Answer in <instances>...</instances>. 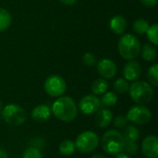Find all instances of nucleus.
Wrapping results in <instances>:
<instances>
[{"label": "nucleus", "instance_id": "nucleus-19", "mask_svg": "<svg viewBox=\"0 0 158 158\" xmlns=\"http://www.w3.org/2000/svg\"><path fill=\"white\" fill-rule=\"evenodd\" d=\"M59 153L65 156H69L73 155L76 151V145L75 143L71 140H65L60 143L59 144Z\"/></svg>", "mask_w": 158, "mask_h": 158}, {"label": "nucleus", "instance_id": "nucleus-10", "mask_svg": "<svg viewBox=\"0 0 158 158\" xmlns=\"http://www.w3.org/2000/svg\"><path fill=\"white\" fill-rule=\"evenodd\" d=\"M142 152L146 158H158V138L156 135H148L143 139Z\"/></svg>", "mask_w": 158, "mask_h": 158}, {"label": "nucleus", "instance_id": "nucleus-27", "mask_svg": "<svg viewBox=\"0 0 158 158\" xmlns=\"http://www.w3.org/2000/svg\"><path fill=\"white\" fill-rule=\"evenodd\" d=\"M22 158H43V154L38 148L31 146L23 152Z\"/></svg>", "mask_w": 158, "mask_h": 158}, {"label": "nucleus", "instance_id": "nucleus-34", "mask_svg": "<svg viewBox=\"0 0 158 158\" xmlns=\"http://www.w3.org/2000/svg\"><path fill=\"white\" fill-rule=\"evenodd\" d=\"M91 158H107L106 156H103V155H94Z\"/></svg>", "mask_w": 158, "mask_h": 158}, {"label": "nucleus", "instance_id": "nucleus-28", "mask_svg": "<svg viewBox=\"0 0 158 158\" xmlns=\"http://www.w3.org/2000/svg\"><path fill=\"white\" fill-rule=\"evenodd\" d=\"M82 63L87 67H94L97 63L96 56L93 53L87 52L82 56Z\"/></svg>", "mask_w": 158, "mask_h": 158}, {"label": "nucleus", "instance_id": "nucleus-32", "mask_svg": "<svg viewBox=\"0 0 158 158\" xmlns=\"http://www.w3.org/2000/svg\"><path fill=\"white\" fill-rule=\"evenodd\" d=\"M0 158H8L7 153L4 149H1V148H0Z\"/></svg>", "mask_w": 158, "mask_h": 158}, {"label": "nucleus", "instance_id": "nucleus-20", "mask_svg": "<svg viewBox=\"0 0 158 158\" xmlns=\"http://www.w3.org/2000/svg\"><path fill=\"white\" fill-rule=\"evenodd\" d=\"M12 22V18L10 13L5 9L0 7V31H6Z\"/></svg>", "mask_w": 158, "mask_h": 158}, {"label": "nucleus", "instance_id": "nucleus-31", "mask_svg": "<svg viewBox=\"0 0 158 158\" xmlns=\"http://www.w3.org/2000/svg\"><path fill=\"white\" fill-rule=\"evenodd\" d=\"M62 4L64 5H67V6H71V5H74L75 3L78 2V0H59Z\"/></svg>", "mask_w": 158, "mask_h": 158}, {"label": "nucleus", "instance_id": "nucleus-33", "mask_svg": "<svg viewBox=\"0 0 158 158\" xmlns=\"http://www.w3.org/2000/svg\"><path fill=\"white\" fill-rule=\"evenodd\" d=\"M116 158H131L130 157V156L128 155V154H126V153H119V154H118L117 155V157Z\"/></svg>", "mask_w": 158, "mask_h": 158}, {"label": "nucleus", "instance_id": "nucleus-2", "mask_svg": "<svg viewBox=\"0 0 158 158\" xmlns=\"http://www.w3.org/2000/svg\"><path fill=\"white\" fill-rule=\"evenodd\" d=\"M119 55L127 60L135 59L141 51V44L136 36L133 34H125L118 40V44Z\"/></svg>", "mask_w": 158, "mask_h": 158}, {"label": "nucleus", "instance_id": "nucleus-8", "mask_svg": "<svg viewBox=\"0 0 158 158\" xmlns=\"http://www.w3.org/2000/svg\"><path fill=\"white\" fill-rule=\"evenodd\" d=\"M127 119L133 124L143 125L147 124L152 118V112L150 109L143 105L134 106L131 107L126 116Z\"/></svg>", "mask_w": 158, "mask_h": 158}, {"label": "nucleus", "instance_id": "nucleus-24", "mask_svg": "<svg viewBox=\"0 0 158 158\" xmlns=\"http://www.w3.org/2000/svg\"><path fill=\"white\" fill-rule=\"evenodd\" d=\"M147 77L149 80V82L154 85L155 87L158 86V65L157 64H154L153 66H151L148 69V73H147Z\"/></svg>", "mask_w": 158, "mask_h": 158}, {"label": "nucleus", "instance_id": "nucleus-21", "mask_svg": "<svg viewBox=\"0 0 158 158\" xmlns=\"http://www.w3.org/2000/svg\"><path fill=\"white\" fill-rule=\"evenodd\" d=\"M101 102V106H106V107H109V106H113L118 103V96L115 93L113 92H106L102 98L100 99Z\"/></svg>", "mask_w": 158, "mask_h": 158}, {"label": "nucleus", "instance_id": "nucleus-7", "mask_svg": "<svg viewBox=\"0 0 158 158\" xmlns=\"http://www.w3.org/2000/svg\"><path fill=\"white\" fill-rule=\"evenodd\" d=\"M44 88L49 96L60 97L67 90V83L61 76L51 75L45 80Z\"/></svg>", "mask_w": 158, "mask_h": 158}, {"label": "nucleus", "instance_id": "nucleus-25", "mask_svg": "<svg viewBox=\"0 0 158 158\" xmlns=\"http://www.w3.org/2000/svg\"><path fill=\"white\" fill-rule=\"evenodd\" d=\"M147 38L148 40L152 43L154 45L158 44V25L157 23L153 24L152 26L149 27V29L146 31Z\"/></svg>", "mask_w": 158, "mask_h": 158}, {"label": "nucleus", "instance_id": "nucleus-30", "mask_svg": "<svg viewBox=\"0 0 158 158\" xmlns=\"http://www.w3.org/2000/svg\"><path fill=\"white\" fill-rule=\"evenodd\" d=\"M158 0H141L142 4L146 7H154L156 6Z\"/></svg>", "mask_w": 158, "mask_h": 158}, {"label": "nucleus", "instance_id": "nucleus-14", "mask_svg": "<svg viewBox=\"0 0 158 158\" xmlns=\"http://www.w3.org/2000/svg\"><path fill=\"white\" fill-rule=\"evenodd\" d=\"M113 119V114L108 108H102L96 112L94 122L98 128H106Z\"/></svg>", "mask_w": 158, "mask_h": 158}, {"label": "nucleus", "instance_id": "nucleus-16", "mask_svg": "<svg viewBox=\"0 0 158 158\" xmlns=\"http://www.w3.org/2000/svg\"><path fill=\"white\" fill-rule=\"evenodd\" d=\"M92 92L94 95H101L104 94L108 89V83L106 79L99 78L94 81L92 83Z\"/></svg>", "mask_w": 158, "mask_h": 158}, {"label": "nucleus", "instance_id": "nucleus-22", "mask_svg": "<svg viewBox=\"0 0 158 158\" xmlns=\"http://www.w3.org/2000/svg\"><path fill=\"white\" fill-rule=\"evenodd\" d=\"M149 27H150L149 22L144 19H138L133 22V30L138 34L146 33Z\"/></svg>", "mask_w": 158, "mask_h": 158}, {"label": "nucleus", "instance_id": "nucleus-29", "mask_svg": "<svg viewBox=\"0 0 158 158\" xmlns=\"http://www.w3.org/2000/svg\"><path fill=\"white\" fill-rule=\"evenodd\" d=\"M112 121H113L114 126H115L117 129H124V128L127 126V123H128L127 118L124 117V116H122V115L117 116L115 118L112 119Z\"/></svg>", "mask_w": 158, "mask_h": 158}, {"label": "nucleus", "instance_id": "nucleus-26", "mask_svg": "<svg viewBox=\"0 0 158 158\" xmlns=\"http://www.w3.org/2000/svg\"><path fill=\"white\" fill-rule=\"evenodd\" d=\"M123 150L129 156L130 155L131 156L136 155L138 153V151H139V145H138L137 142H133V141H130V140H125L124 146H123Z\"/></svg>", "mask_w": 158, "mask_h": 158}, {"label": "nucleus", "instance_id": "nucleus-1", "mask_svg": "<svg viewBox=\"0 0 158 158\" xmlns=\"http://www.w3.org/2000/svg\"><path fill=\"white\" fill-rule=\"evenodd\" d=\"M51 111L59 120L64 122L73 121L78 115L75 101L69 96H60L53 104Z\"/></svg>", "mask_w": 158, "mask_h": 158}, {"label": "nucleus", "instance_id": "nucleus-4", "mask_svg": "<svg viewBox=\"0 0 158 158\" xmlns=\"http://www.w3.org/2000/svg\"><path fill=\"white\" fill-rule=\"evenodd\" d=\"M131 99L140 105L150 103L154 97V90L151 84L143 81H134L129 87Z\"/></svg>", "mask_w": 158, "mask_h": 158}, {"label": "nucleus", "instance_id": "nucleus-6", "mask_svg": "<svg viewBox=\"0 0 158 158\" xmlns=\"http://www.w3.org/2000/svg\"><path fill=\"white\" fill-rule=\"evenodd\" d=\"M76 149L82 154H89L94 151L99 145L98 135L91 131L81 132L75 141Z\"/></svg>", "mask_w": 158, "mask_h": 158}, {"label": "nucleus", "instance_id": "nucleus-11", "mask_svg": "<svg viewBox=\"0 0 158 158\" xmlns=\"http://www.w3.org/2000/svg\"><path fill=\"white\" fill-rule=\"evenodd\" d=\"M96 65L97 71L103 79H112L117 74V66L109 58H103Z\"/></svg>", "mask_w": 158, "mask_h": 158}, {"label": "nucleus", "instance_id": "nucleus-15", "mask_svg": "<svg viewBox=\"0 0 158 158\" xmlns=\"http://www.w3.org/2000/svg\"><path fill=\"white\" fill-rule=\"evenodd\" d=\"M110 30L116 34H122L127 29V20L121 15H116L109 21Z\"/></svg>", "mask_w": 158, "mask_h": 158}, {"label": "nucleus", "instance_id": "nucleus-3", "mask_svg": "<svg viewBox=\"0 0 158 158\" xmlns=\"http://www.w3.org/2000/svg\"><path fill=\"white\" fill-rule=\"evenodd\" d=\"M124 137L117 130H109L106 131L101 140V145L103 150L112 156H117L123 151Z\"/></svg>", "mask_w": 158, "mask_h": 158}, {"label": "nucleus", "instance_id": "nucleus-13", "mask_svg": "<svg viewBox=\"0 0 158 158\" xmlns=\"http://www.w3.org/2000/svg\"><path fill=\"white\" fill-rule=\"evenodd\" d=\"M51 114H52L51 108L47 105L41 104V105L36 106L32 109L31 116V118L35 122L44 123V122H46L50 118Z\"/></svg>", "mask_w": 158, "mask_h": 158}, {"label": "nucleus", "instance_id": "nucleus-17", "mask_svg": "<svg viewBox=\"0 0 158 158\" xmlns=\"http://www.w3.org/2000/svg\"><path fill=\"white\" fill-rule=\"evenodd\" d=\"M123 137L125 140H130L133 142H138L141 137V132L139 129L134 125H127L124 128Z\"/></svg>", "mask_w": 158, "mask_h": 158}, {"label": "nucleus", "instance_id": "nucleus-18", "mask_svg": "<svg viewBox=\"0 0 158 158\" xmlns=\"http://www.w3.org/2000/svg\"><path fill=\"white\" fill-rule=\"evenodd\" d=\"M142 57L148 62L154 61L156 58V49L155 46L151 44H146L143 45V47L140 51Z\"/></svg>", "mask_w": 158, "mask_h": 158}, {"label": "nucleus", "instance_id": "nucleus-9", "mask_svg": "<svg viewBox=\"0 0 158 158\" xmlns=\"http://www.w3.org/2000/svg\"><path fill=\"white\" fill-rule=\"evenodd\" d=\"M101 107V102L100 99L94 95V94H88L82 97L79 103V108L81 113L84 115H92L96 113Z\"/></svg>", "mask_w": 158, "mask_h": 158}, {"label": "nucleus", "instance_id": "nucleus-23", "mask_svg": "<svg viewBox=\"0 0 158 158\" xmlns=\"http://www.w3.org/2000/svg\"><path fill=\"white\" fill-rule=\"evenodd\" d=\"M113 87H114V90H115L116 93L120 94H125V93H127L129 91L130 85H129V82H128L127 80L122 79V78H119V79H118L114 82Z\"/></svg>", "mask_w": 158, "mask_h": 158}, {"label": "nucleus", "instance_id": "nucleus-5", "mask_svg": "<svg viewBox=\"0 0 158 158\" xmlns=\"http://www.w3.org/2000/svg\"><path fill=\"white\" fill-rule=\"evenodd\" d=\"M2 118L8 125L18 127L25 122L27 115L21 106L17 104H8L2 110Z\"/></svg>", "mask_w": 158, "mask_h": 158}, {"label": "nucleus", "instance_id": "nucleus-35", "mask_svg": "<svg viewBox=\"0 0 158 158\" xmlns=\"http://www.w3.org/2000/svg\"><path fill=\"white\" fill-rule=\"evenodd\" d=\"M2 110V102L0 101V111Z\"/></svg>", "mask_w": 158, "mask_h": 158}, {"label": "nucleus", "instance_id": "nucleus-12", "mask_svg": "<svg viewBox=\"0 0 158 158\" xmlns=\"http://www.w3.org/2000/svg\"><path fill=\"white\" fill-rule=\"evenodd\" d=\"M142 74V67L141 65L134 60H130L125 64L123 69V76L125 80L128 81H137Z\"/></svg>", "mask_w": 158, "mask_h": 158}]
</instances>
